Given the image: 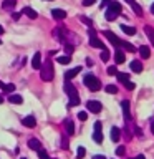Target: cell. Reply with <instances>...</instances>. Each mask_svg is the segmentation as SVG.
<instances>
[{"instance_id": "obj_15", "label": "cell", "mask_w": 154, "mask_h": 159, "mask_svg": "<svg viewBox=\"0 0 154 159\" xmlns=\"http://www.w3.org/2000/svg\"><path fill=\"white\" fill-rule=\"evenodd\" d=\"M144 33L147 35V38H149V42L152 43V47H154V30L151 25H144Z\"/></svg>"}, {"instance_id": "obj_27", "label": "cell", "mask_w": 154, "mask_h": 159, "mask_svg": "<svg viewBox=\"0 0 154 159\" xmlns=\"http://www.w3.org/2000/svg\"><path fill=\"white\" fill-rule=\"evenodd\" d=\"M121 48H124V50H128L129 53H134V52H136V48H134V47H133L131 43L124 42V40H123V43H121Z\"/></svg>"}, {"instance_id": "obj_31", "label": "cell", "mask_w": 154, "mask_h": 159, "mask_svg": "<svg viewBox=\"0 0 154 159\" xmlns=\"http://www.w3.org/2000/svg\"><path fill=\"white\" fill-rule=\"evenodd\" d=\"M131 7H133V10H134V12H136V15H138V17H141V15H143V8L139 7L138 3H133Z\"/></svg>"}, {"instance_id": "obj_20", "label": "cell", "mask_w": 154, "mask_h": 159, "mask_svg": "<svg viewBox=\"0 0 154 159\" xmlns=\"http://www.w3.org/2000/svg\"><path fill=\"white\" fill-rule=\"evenodd\" d=\"M65 126H66V134L73 136L75 134V124H73L71 119H66V121H65Z\"/></svg>"}, {"instance_id": "obj_12", "label": "cell", "mask_w": 154, "mask_h": 159, "mask_svg": "<svg viewBox=\"0 0 154 159\" xmlns=\"http://www.w3.org/2000/svg\"><path fill=\"white\" fill-rule=\"evenodd\" d=\"M52 15H53V18L55 20H63V18H66V12L61 8H53L52 10Z\"/></svg>"}, {"instance_id": "obj_7", "label": "cell", "mask_w": 154, "mask_h": 159, "mask_svg": "<svg viewBox=\"0 0 154 159\" xmlns=\"http://www.w3.org/2000/svg\"><path fill=\"white\" fill-rule=\"evenodd\" d=\"M86 109L91 113H99L103 109V104L99 101H94V99H89V101L86 103Z\"/></svg>"}, {"instance_id": "obj_17", "label": "cell", "mask_w": 154, "mask_h": 159, "mask_svg": "<svg viewBox=\"0 0 154 159\" xmlns=\"http://www.w3.org/2000/svg\"><path fill=\"white\" fill-rule=\"evenodd\" d=\"M8 101L12 103V104H22L23 103V98L20 96V94L13 93V94H10V96H8Z\"/></svg>"}, {"instance_id": "obj_6", "label": "cell", "mask_w": 154, "mask_h": 159, "mask_svg": "<svg viewBox=\"0 0 154 159\" xmlns=\"http://www.w3.org/2000/svg\"><path fill=\"white\" fill-rule=\"evenodd\" d=\"M103 35H104V37H106L108 40H109V43H111V45H114V47H121V43H123V40H119L118 37H116V35H114V33H111V32H109V30H106V32H103Z\"/></svg>"}, {"instance_id": "obj_18", "label": "cell", "mask_w": 154, "mask_h": 159, "mask_svg": "<svg viewBox=\"0 0 154 159\" xmlns=\"http://www.w3.org/2000/svg\"><path fill=\"white\" fill-rule=\"evenodd\" d=\"M22 13H25V15H27V17H28V18H32V20H35V18H37V17H38V13H37V12H35V10H33V8H30V7H25V8L22 10Z\"/></svg>"}, {"instance_id": "obj_34", "label": "cell", "mask_w": 154, "mask_h": 159, "mask_svg": "<svg viewBox=\"0 0 154 159\" xmlns=\"http://www.w3.org/2000/svg\"><path fill=\"white\" fill-rule=\"evenodd\" d=\"M101 60H103V61H108V60H109V52H108L106 48L101 52Z\"/></svg>"}, {"instance_id": "obj_30", "label": "cell", "mask_w": 154, "mask_h": 159, "mask_svg": "<svg viewBox=\"0 0 154 159\" xmlns=\"http://www.w3.org/2000/svg\"><path fill=\"white\" fill-rule=\"evenodd\" d=\"M3 91H5V93H12V94H13V91H15V84H13V83H8V84H5Z\"/></svg>"}, {"instance_id": "obj_8", "label": "cell", "mask_w": 154, "mask_h": 159, "mask_svg": "<svg viewBox=\"0 0 154 159\" xmlns=\"http://www.w3.org/2000/svg\"><path fill=\"white\" fill-rule=\"evenodd\" d=\"M121 108H123V114H124V121L129 123L133 118H131V111H129V101H128V99L121 101Z\"/></svg>"}, {"instance_id": "obj_26", "label": "cell", "mask_w": 154, "mask_h": 159, "mask_svg": "<svg viewBox=\"0 0 154 159\" xmlns=\"http://www.w3.org/2000/svg\"><path fill=\"white\" fill-rule=\"evenodd\" d=\"M93 141L98 143V144L103 143V134H101V131H94V133H93Z\"/></svg>"}, {"instance_id": "obj_13", "label": "cell", "mask_w": 154, "mask_h": 159, "mask_svg": "<svg viewBox=\"0 0 154 159\" xmlns=\"http://www.w3.org/2000/svg\"><path fill=\"white\" fill-rule=\"evenodd\" d=\"M114 61H116L118 65H121L126 61V55H124V52H121V50H116L114 52Z\"/></svg>"}, {"instance_id": "obj_42", "label": "cell", "mask_w": 154, "mask_h": 159, "mask_svg": "<svg viewBox=\"0 0 154 159\" xmlns=\"http://www.w3.org/2000/svg\"><path fill=\"white\" fill-rule=\"evenodd\" d=\"M101 123H99V121H96V123H94V131H101Z\"/></svg>"}, {"instance_id": "obj_37", "label": "cell", "mask_w": 154, "mask_h": 159, "mask_svg": "<svg viewBox=\"0 0 154 159\" xmlns=\"http://www.w3.org/2000/svg\"><path fill=\"white\" fill-rule=\"evenodd\" d=\"M108 75H118V68L116 66H109L108 68Z\"/></svg>"}, {"instance_id": "obj_2", "label": "cell", "mask_w": 154, "mask_h": 159, "mask_svg": "<svg viewBox=\"0 0 154 159\" xmlns=\"http://www.w3.org/2000/svg\"><path fill=\"white\" fill-rule=\"evenodd\" d=\"M53 76H55V71H53V63L52 60H47L42 68H40V78L43 80V81H53Z\"/></svg>"}, {"instance_id": "obj_5", "label": "cell", "mask_w": 154, "mask_h": 159, "mask_svg": "<svg viewBox=\"0 0 154 159\" xmlns=\"http://www.w3.org/2000/svg\"><path fill=\"white\" fill-rule=\"evenodd\" d=\"M88 32H89V45H91L93 48H101V50H104V45H103L101 40L96 37V32H94L93 28H89Z\"/></svg>"}, {"instance_id": "obj_40", "label": "cell", "mask_w": 154, "mask_h": 159, "mask_svg": "<svg viewBox=\"0 0 154 159\" xmlns=\"http://www.w3.org/2000/svg\"><path fill=\"white\" fill-rule=\"evenodd\" d=\"M61 148H63V149H68V139H66V138L61 139Z\"/></svg>"}, {"instance_id": "obj_51", "label": "cell", "mask_w": 154, "mask_h": 159, "mask_svg": "<svg viewBox=\"0 0 154 159\" xmlns=\"http://www.w3.org/2000/svg\"><path fill=\"white\" fill-rule=\"evenodd\" d=\"M151 13H152V15H154V3H152V5H151Z\"/></svg>"}, {"instance_id": "obj_11", "label": "cell", "mask_w": 154, "mask_h": 159, "mask_svg": "<svg viewBox=\"0 0 154 159\" xmlns=\"http://www.w3.org/2000/svg\"><path fill=\"white\" fill-rule=\"evenodd\" d=\"M32 66L35 68V70H40L42 68V53H35L33 55V60H32Z\"/></svg>"}, {"instance_id": "obj_47", "label": "cell", "mask_w": 154, "mask_h": 159, "mask_svg": "<svg viewBox=\"0 0 154 159\" xmlns=\"http://www.w3.org/2000/svg\"><path fill=\"white\" fill-rule=\"evenodd\" d=\"M134 159H146V157H144L143 154H139V156H136V157H134Z\"/></svg>"}, {"instance_id": "obj_50", "label": "cell", "mask_w": 154, "mask_h": 159, "mask_svg": "<svg viewBox=\"0 0 154 159\" xmlns=\"http://www.w3.org/2000/svg\"><path fill=\"white\" fill-rule=\"evenodd\" d=\"M0 88H2V89L5 88V83H3V81H0Z\"/></svg>"}, {"instance_id": "obj_46", "label": "cell", "mask_w": 154, "mask_h": 159, "mask_svg": "<svg viewBox=\"0 0 154 159\" xmlns=\"http://www.w3.org/2000/svg\"><path fill=\"white\" fill-rule=\"evenodd\" d=\"M151 131H152V134H154V118H152V121H151Z\"/></svg>"}, {"instance_id": "obj_3", "label": "cell", "mask_w": 154, "mask_h": 159, "mask_svg": "<svg viewBox=\"0 0 154 159\" xmlns=\"http://www.w3.org/2000/svg\"><path fill=\"white\" fill-rule=\"evenodd\" d=\"M121 3H118V2H111L108 5V8H106V13H104V18L108 20V22H113V20H116L119 15H121Z\"/></svg>"}, {"instance_id": "obj_35", "label": "cell", "mask_w": 154, "mask_h": 159, "mask_svg": "<svg viewBox=\"0 0 154 159\" xmlns=\"http://www.w3.org/2000/svg\"><path fill=\"white\" fill-rule=\"evenodd\" d=\"M79 20H81L83 23H86V25H88L89 28L93 27V22H91V20H89V18H86V17H79Z\"/></svg>"}, {"instance_id": "obj_23", "label": "cell", "mask_w": 154, "mask_h": 159, "mask_svg": "<svg viewBox=\"0 0 154 159\" xmlns=\"http://www.w3.org/2000/svg\"><path fill=\"white\" fill-rule=\"evenodd\" d=\"M121 30L126 35H136V28L134 27H129V25H121Z\"/></svg>"}, {"instance_id": "obj_1", "label": "cell", "mask_w": 154, "mask_h": 159, "mask_svg": "<svg viewBox=\"0 0 154 159\" xmlns=\"http://www.w3.org/2000/svg\"><path fill=\"white\" fill-rule=\"evenodd\" d=\"M63 88H65V93H66L68 98H70L68 106H78L79 104V96H78V89L73 86V83L71 81H65Z\"/></svg>"}, {"instance_id": "obj_22", "label": "cell", "mask_w": 154, "mask_h": 159, "mask_svg": "<svg viewBox=\"0 0 154 159\" xmlns=\"http://www.w3.org/2000/svg\"><path fill=\"white\" fill-rule=\"evenodd\" d=\"M139 53H141V58L147 60L149 57H151V50H149V47H139Z\"/></svg>"}, {"instance_id": "obj_16", "label": "cell", "mask_w": 154, "mask_h": 159, "mask_svg": "<svg viewBox=\"0 0 154 159\" xmlns=\"http://www.w3.org/2000/svg\"><path fill=\"white\" fill-rule=\"evenodd\" d=\"M131 70L134 73H141L143 71V63L139 61V60H133L131 61Z\"/></svg>"}, {"instance_id": "obj_43", "label": "cell", "mask_w": 154, "mask_h": 159, "mask_svg": "<svg viewBox=\"0 0 154 159\" xmlns=\"http://www.w3.org/2000/svg\"><path fill=\"white\" fill-rule=\"evenodd\" d=\"M12 18H13V20H18V18H20V13L13 12V13H12Z\"/></svg>"}, {"instance_id": "obj_54", "label": "cell", "mask_w": 154, "mask_h": 159, "mask_svg": "<svg viewBox=\"0 0 154 159\" xmlns=\"http://www.w3.org/2000/svg\"><path fill=\"white\" fill-rule=\"evenodd\" d=\"M22 159H27V157H22Z\"/></svg>"}, {"instance_id": "obj_45", "label": "cell", "mask_w": 154, "mask_h": 159, "mask_svg": "<svg viewBox=\"0 0 154 159\" xmlns=\"http://www.w3.org/2000/svg\"><path fill=\"white\" fill-rule=\"evenodd\" d=\"M93 159H106L103 156V154H96V156H93Z\"/></svg>"}, {"instance_id": "obj_19", "label": "cell", "mask_w": 154, "mask_h": 159, "mask_svg": "<svg viewBox=\"0 0 154 159\" xmlns=\"http://www.w3.org/2000/svg\"><path fill=\"white\" fill-rule=\"evenodd\" d=\"M119 136H121V129H119L118 126H113L111 128V139L116 143V141H119Z\"/></svg>"}, {"instance_id": "obj_10", "label": "cell", "mask_w": 154, "mask_h": 159, "mask_svg": "<svg viewBox=\"0 0 154 159\" xmlns=\"http://www.w3.org/2000/svg\"><path fill=\"white\" fill-rule=\"evenodd\" d=\"M22 124L27 128H35L37 126V119H35V116H25L22 119Z\"/></svg>"}, {"instance_id": "obj_33", "label": "cell", "mask_w": 154, "mask_h": 159, "mask_svg": "<svg viewBox=\"0 0 154 159\" xmlns=\"http://www.w3.org/2000/svg\"><path fill=\"white\" fill-rule=\"evenodd\" d=\"M78 119H79V121H86V119H88V113L86 111H79L78 113Z\"/></svg>"}, {"instance_id": "obj_48", "label": "cell", "mask_w": 154, "mask_h": 159, "mask_svg": "<svg viewBox=\"0 0 154 159\" xmlns=\"http://www.w3.org/2000/svg\"><path fill=\"white\" fill-rule=\"evenodd\" d=\"M126 2H128L129 5H133V3H136V2H134V0H126Z\"/></svg>"}, {"instance_id": "obj_9", "label": "cell", "mask_w": 154, "mask_h": 159, "mask_svg": "<svg viewBox=\"0 0 154 159\" xmlns=\"http://www.w3.org/2000/svg\"><path fill=\"white\" fill-rule=\"evenodd\" d=\"M79 71H81V66H75V68H71V70H68V71L65 73V81H71V80L76 76Z\"/></svg>"}, {"instance_id": "obj_38", "label": "cell", "mask_w": 154, "mask_h": 159, "mask_svg": "<svg viewBox=\"0 0 154 159\" xmlns=\"http://www.w3.org/2000/svg\"><path fill=\"white\" fill-rule=\"evenodd\" d=\"M73 50H75V48H73V45H70V43H68V45H65V52H66L68 55H70V53H73Z\"/></svg>"}, {"instance_id": "obj_44", "label": "cell", "mask_w": 154, "mask_h": 159, "mask_svg": "<svg viewBox=\"0 0 154 159\" xmlns=\"http://www.w3.org/2000/svg\"><path fill=\"white\" fill-rule=\"evenodd\" d=\"M134 133H136L138 136H143V134H141V128H134Z\"/></svg>"}, {"instance_id": "obj_41", "label": "cell", "mask_w": 154, "mask_h": 159, "mask_svg": "<svg viewBox=\"0 0 154 159\" xmlns=\"http://www.w3.org/2000/svg\"><path fill=\"white\" fill-rule=\"evenodd\" d=\"M94 2H96V0H83V5L84 7H89V5H93Z\"/></svg>"}, {"instance_id": "obj_21", "label": "cell", "mask_w": 154, "mask_h": 159, "mask_svg": "<svg viewBox=\"0 0 154 159\" xmlns=\"http://www.w3.org/2000/svg\"><path fill=\"white\" fill-rule=\"evenodd\" d=\"M15 5H17V0H3L2 8H5V10H12V8H15Z\"/></svg>"}, {"instance_id": "obj_52", "label": "cell", "mask_w": 154, "mask_h": 159, "mask_svg": "<svg viewBox=\"0 0 154 159\" xmlns=\"http://www.w3.org/2000/svg\"><path fill=\"white\" fill-rule=\"evenodd\" d=\"M2 33H3V27L0 25V35H2Z\"/></svg>"}, {"instance_id": "obj_28", "label": "cell", "mask_w": 154, "mask_h": 159, "mask_svg": "<svg viewBox=\"0 0 154 159\" xmlns=\"http://www.w3.org/2000/svg\"><path fill=\"white\" fill-rule=\"evenodd\" d=\"M104 89H106V93H109V94H116L118 93V86H114V84H108Z\"/></svg>"}, {"instance_id": "obj_49", "label": "cell", "mask_w": 154, "mask_h": 159, "mask_svg": "<svg viewBox=\"0 0 154 159\" xmlns=\"http://www.w3.org/2000/svg\"><path fill=\"white\" fill-rule=\"evenodd\" d=\"M106 3H111V2H109V0H103V3H101V5H106Z\"/></svg>"}, {"instance_id": "obj_24", "label": "cell", "mask_w": 154, "mask_h": 159, "mask_svg": "<svg viewBox=\"0 0 154 159\" xmlns=\"http://www.w3.org/2000/svg\"><path fill=\"white\" fill-rule=\"evenodd\" d=\"M57 61L60 65H68L70 61H71V57H70V55H63V57H58L57 58Z\"/></svg>"}, {"instance_id": "obj_56", "label": "cell", "mask_w": 154, "mask_h": 159, "mask_svg": "<svg viewBox=\"0 0 154 159\" xmlns=\"http://www.w3.org/2000/svg\"><path fill=\"white\" fill-rule=\"evenodd\" d=\"M131 159H134V157H131Z\"/></svg>"}, {"instance_id": "obj_53", "label": "cell", "mask_w": 154, "mask_h": 159, "mask_svg": "<svg viewBox=\"0 0 154 159\" xmlns=\"http://www.w3.org/2000/svg\"><path fill=\"white\" fill-rule=\"evenodd\" d=\"M2 103H3V98H2V96H0V104H2Z\"/></svg>"}, {"instance_id": "obj_55", "label": "cell", "mask_w": 154, "mask_h": 159, "mask_svg": "<svg viewBox=\"0 0 154 159\" xmlns=\"http://www.w3.org/2000/svg\"><path fill=\"white\" fill-rule=\"evenodd\" d=\"M0 43H2V40H0Z\"/></svg>"}, {"instance_id": "obj_32", "label": "cell", "mask_w": 154, "mask_h": 159, "mask_svg": "<svg viewBox=\"0 0 154 159\" xmlns=\"http://www.w3.org/2000/svg\"><path fill=\"white\" fill-rule=\"evenodd\" d=\"M38 157H40V159H52V157L48 156V152L45 151V149H40V151H38Z\"/></svg>"}, {"instance_id": "obj_14", "label": "cell", "mask_w": 154, "mask_h": 159, "mask_svg": "<svg viewBox=\"0 0 154 159\" xmlns=\"http://www.w3.org/2000/svg\"><path fill=\"white\" fill-rule=\"evenodd\" d=\"M28 148L33 149V151H40V149H43V148H42V143H40L38 139H35V138H32V139L28 141Z\"/></svg>"}, {"instance_id": "obj_25", "label": "cell", "mask_w": 154, "mask_h": 159, "mask_svg": "<svg viewBox=\"0 0 154 159\" xmlns=\"http://www.w3.org/2000/svg\"><path fill=\"white\" fill-rule=\"evenodd\" d=\"M116 76H118V80H119V81H121L123 84L129 81V75H128V73H121V71H118Z\"/></svg>"}, {"instance_id": "obj_4", "label": "cell", "mask_w": 154, "mask_h": 159, "mask_svg": "<svg viewBox=\"0 0 154 159\" xmlns=\"http://www.w3.org/2000/svg\"><path fill=\"white\" fill-rule=\"evenodd\" d=\"M83 83H84V86H86L88 89H91V91H98V89L101 88V81L91 73L83 78Z\"/></svg>"}, {"instance_id": "obj_29", "label": "cell", "mask_w": 154, "mask_h": 159, "mask_svg": "<svg viewBox=\"0 0 154 159\" xmlns=\"http://www.w3.org/2000/svg\"><path fill=\"white\" fill-rule=\"evenodd\" d=\"M84 154H86V149H84L83 146H79V148H78V151H76V159H83V157H84Z\"/></svg>"}, {"instance_id": "obj_39", "label": "cell", "mask_w": 154, "mask_h": 159, "mask_svg": "<svg viewBox=\"0 0 154 159\" xmlns=\"http://www.w3.org/2000/svg\"><path fill=\"white\" fill-rule=\"evenodd\" d=\"M124 88H128V89H134L136 86H134V83H133V81H128V83H124Z\"/></svg>"}, {"instance_id": "obj_36", "label": "cell", "mask_w": 154, "mask_h": 159, "mask_svg": "<svg viewBox=\"0 0 154 159\" xmlns=\"http://www.w3.org/2000/svg\"><path fill=\"white\" fill-rule=\"evenodd\" d=\"M124 152H126V148H124V146H119L116 149V156H124Z\"/></svg>"}]
</instances>
